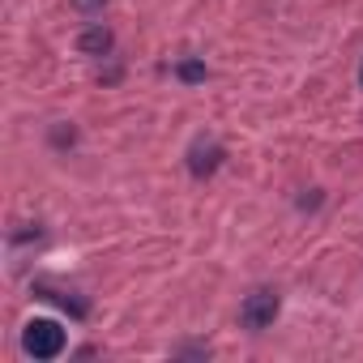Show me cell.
Returning a JSON list of instances; mask_svg holds the SVG:
<instances>
[{
    "label": "cell",
    "mask_w": 363,
    "mask_h": 363,
    "mask_svg": "<svg viewBox=\"0 0 363 363\" xmlns=\"http://www.w3.org/2000/svg\"><path fill=\"white\" fill-rule=\"evenodd\" d=\"M175 73H179V82H184V86L206 82V65H201V60H193V56H189V60H179V65H175Z\"/></svg>",
    "instance_id": "obj_5"
},
{
    "label": "cell",
    "mask_w": 363,
    "mask_h": 363,
    "mask_svg": "<svg viewBox=\"0 0 363 363\" xmlns=\"http://www.w3.org/2000/svg\"><path fill=\"white\" fill-rule=\"evenodd\" d=\"M73 9H77V13H103L107 0H73Z\"/></svg>",
    "instance_id": "obj_6"
},
{
    "label": "cell",
    "mask_w": 363,
    "mask_h": 363,
    "mask_svg": "<svg viewBox=\"0 0 363 363\" xmlns=\"http://www.w3.org/2000/svg\"><path fill=\"white\" fill-rule=\"evenodd\" d=\"M223 145L214 141V137H197L193 141V150H189V171L197 175V179H206V175H214L218 167H223Z\"/></svg>",
    "instance_id": "obj_3"
},
{
    "label": "cell",
    "mask_w": 363,
    "mask_h": 363,
    "mask_svg": "<svg viewBox=\"0 0 363 363\" xmlns=\"http://www.w3.org/2000/svg\"><path fill=\"white\" fill-rule=\"evenodd\" d=\"M278 308H282V299H278V291H252L244 303H240V325L244 329H252V333H261V329H269L274 320H278Z\"/></svg>",
    "instance_id": "obj_2"
},
{
    "label": "cell",
    "mask_w": 363,
    "mask_h": 363,
    "mask_svg": "<svg viewBox=\"0 0 363 363\" xmlns=\"http://www.w3.org/2000/svg\"><path fill=\"white\" fill-rule=\"evenodd\" d=\"M111 48H116V35L99 22V26H86L82 35H77V52L82 56H111Z\"/></svg>",
    "instance_id": "obj_4"
},
{
    "label": "cell",
    "mask_w": 363,
    "mask_h": 363,
    "mask_svg": "<svg viewBox=\"0 0 363 363\" xmlns=\"http://www.w3.org/2000/svg\"><path fill=\"white\" fill-rule=\"evenodd\" d=\"M359 86H363V69H359Z\"/></svg>",
    "instance_id": "obj_7"
},
{
    "label": "cell",
    "mask_w": 363,
    "mask_h": 363,
    "mask_svg": "<svg viewBox=\"0 0 363 363\" xmlns=\"http://www.w3.org/2000/svg\"><path fill=\"white\" fill-rule=\"evenodd\" d=\"M65 342H69L65 325H56V320H48V316L30 320L26 333H22V350H26L30 359H56V354L65 350Z\"/></svg>",
    "instance_id": "obj_1"
}]
</instances>
